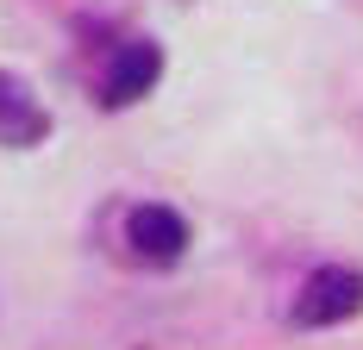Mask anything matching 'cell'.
<instances>
[{
    "label": "cell",
    "mask_w": 363,
    "mask_h": 350,
    "mask_svg": "<svg viewBox=\"0 0 363 350\" xmlns=\"http://www.w3.org/2000/svg\"><path fill=\"white\" fill-rule=\"evenodd\" d=\"M351 313H363V276L357 269H313V276L301 281V294H294V325H345Z\"/></svg>",
    "instance_id": "6da1fadb"
},
{
    "label": "cell",
    "mask_w": 363,
    "mask_h": 350,
    "mask_svg": "<svg viewBox=\"0 0 363 350\" xmlns=\"http://www.w3.org/2000/svg\"><path fill=\"white\" fill-rule=\"evenodd\" d=\"M157 69H163V50H157V44H125V50L107 63L101 101H107V106H132V101H145L150 88H157Z\"/></svg>",
    "instance_id": "7a4b0ae2"
},
{
    "label": "cell",
    "mask_w": 363,
    "mask_h": 350,
    "mask_svg": "<svg viewBox=\"0 0 363 350\" xmlns=\"http://www.w3.org/2000/svg\"><path fill=\"white\" fill-rule=\"evenodd\" d=\"M44 132H50L44 106H38L13 75H0V144H38Z\"/></svg>",
    "instance_id": "277c9868"
},
{
    "label": "cell",
    "mask_w": 363,
    "mask_h": 350,
    "mask_svg": "<svg viewBox=\"0 0 363 350\" xmlns=\"http://www.w3.org/2000/svg\"><path fill=\"white\" fill-rule=\"evenodd\" d=\"M182 244H188V225H182L176 207H138L132 213V250L150 256V263H176Z\"/></svg>",
    "instance_id": "3957f363"
}]
</instances>
